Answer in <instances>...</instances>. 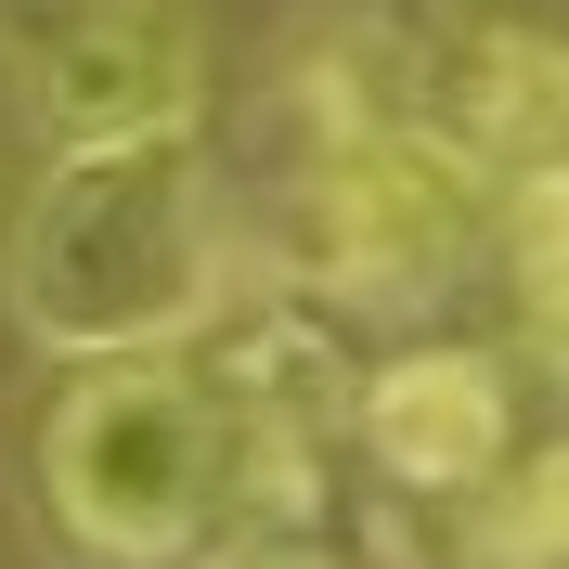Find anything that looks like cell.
<instances>
[{"mask_svg":"<svg viewBox=\"0 0 569 569\" xmlns=\"http://www.w3.org/2000/svg\"><path fill=\"white\" fill-rule=\"evenodd\" d=\"M0 298L52 362L104 350H181L233 311V208H220L208 130L142 142H66L39 194L13 208Z\"/></svg>","mask_w":569,"mask_h":569,"instance_id":"6da1fadb","label":"cell"},{"mask_svg":"<svg viewBox=\"0 0 569 569\" xmlns=\"http://www.w3.org/2000/svg\"><path fill=\"white\" fill-rule=\"evenodd\" d=\"M247 492V440L208 362L181 350H104L66 362L39 415V518L91 569H181Z\"/></svg>","mask_w":569,"mask_h":569,"instance_id":"7a4b0ae2","label":"cell"},{"mask_svg":"<svg viewBox=\"0 0 569 569\" xmlns=\"http://www.w3.org/2000/svg\"><path fill=\"white\" fill-rule=\"evenodd\" d=\"M0 52H13V104L39 117L52 156L208 117V39L181 0H13Z\"/></svg>","mask_w":569,"mask_h":569,"instance_id":"3957f363","label":"cell"},{"mask_svg":"<svg viewBox=\"0 0 569 569\" xmlns=\"http://www.w3.org/2000/svg\"><path fill=\"white\" fill-rule=\"evenodd\" d=\"M415 117L466 169H531L569 142V0H389Z\"/></svg>","mask_w":569,"mask_h":569,"instance_id":"277c9868","label":"cell"},{"mask_svg":"<svg viewBox=\"0 0 569 569\" xmlns=\"http://www.w3.org/2000/svg\"><path fill=\"white\" fill-rule=\"evenodd\" d=\"M362 466L389 479V492H427V505H466L492 492L505 466H518V389H505L492 350H466V337H415L362 376V415H350Z\"/></svg>","mask_w":569,"mask_h":569,"instance_id":"5b68a950","label":"cell"},{"mask_svg":"<svg viewBox=\"0 0 569 569\" xmlns=\"http://www.w3.org/2000/svg\"><path fill=\"white\" fill-rule=\"evenodd\" d=\"M505 284H518L543 350H569V142L505 169Z\"/></svg>","mask_w":569,"mask_h":569,"instance_id":"8992f818","label":"cell"},{"mask_svg":"<svg viewBox=\"0 0 569 569\" xmlns=\"http://www.w3.org/2000/svg\"><path fill=\"white\" fill-rule=\"evenodd\" d=\"M492 557H518V569H569V440L492 479Z\"/></svg>","mask_w":569,"mask_h":569,"instance_id":"52a82bcc","label":"cell"},{"mask_svg":"<svg viewBox=\"0 0 569 569\" xmlns=\"http://www.w3.org/2000/svg\"><path fill=\"white\" fill-rule=\"evenodd\" d=\"M247 569H311V557H247Z\"/></svg>","mask_w":569,"mask_h":569,"instance_id":"ba28073f","label":"cell"}]
</instances>
